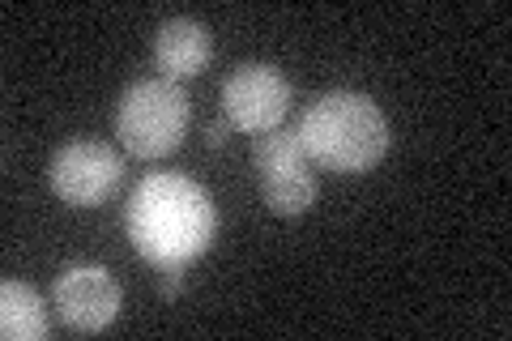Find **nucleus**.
<instances>
[{
    "instance_id": "obj_6",
    "label": "nucleus",
    "mask_w": 512,
    "mask_h": 341,
    "mask_svg": "<svg viewBox=\"0 0 512 341\" xmlns=\"http://www.w3.org/2000/svg\"><path fill=\"white\" fill-rule=\"evenodd\" d=\"M291 107V81L274 64H239L222 86V111L244 133H274Z\"/></svg>"
},
{
    "instance_id": "obj_4",
    "label": "nucleus",
    "mask_w": 512,
    "mask_h": 341,
    "mask_svg": "<svg viewBox=\"0 0 512 341\" xmlns=\"http://www.w3.org/2000/svg\"><path fill=\"white\" fill-rule=\"evenodd\" d=\"M252 171L261 184V201L269 205V214L278 218H299L316 205V171L312 158L303 154V145L295 133H261L252 145Z\"/></svg>"
},
{
    "instance_id": "obj_2",
    "label": "nucleus",
    "mask_w": 512,
    "mask_h": 341,
    "mask_svg": "<svg viewBox=\"0 0 512 341\" xmlns=\"http://www.w3.org/2000/svg\"><path fill=\"white\" fill-rule=\"evenodd\" d=\"M295 137L303 145V154L333 175L372 171L393 145L384 111L367 99V94H355V90L320 94V99L303 111Z\"/></svg>"
},
{
    "instance_id": "obj_7",
    "label": "nucleus",
    "mask_w": 512,
    "mask_h": 341,
    "mask_svg": "<svg viewBox=\"0 0 512 341\" xmlns=\"http://www.w3.org/2000/svg\"><path fill=\"white\" fill-rule=\"evenodd\" d=\"M52 303L60 320L77 333H103L120 316L124 290L103 265H69L52 286Z\"/></svg>"
},
{
    "instance_id": "obj_5",
    "label": "nucleus",
    "mask_w": 512,
    "mask_h": 341,
    "mask_svg": "<svg viewBox=\"0 0 512 341\" xmlns=\"http://www.w3.org/2000/svg\"><path fill=\"white\" fill-rule=\"evenodd\" d=\"M120 180H124V158L120 150H111L103 141L60 145L52 154V167H47V184L73 209H94L111 201L120 192Z\"/></svg>"
},
{
    "instance_id": "obj_1",
    "label": "nucleus",
    "mask_w": 512,
    "mask_h": 341,
    "mask_svg": "<svg viewBox=\"0 0 512 341\" xmlns=\"http://www.w3.org/2000/svg\"><path fill=\"white\" fill-rule=\"evenodd\" d=\"M128 243L154 269H188L214 243L218 209L197 180L158 171L146 175L124 209Z\"/></svg>"
},
{
    "instance_id": "obj_8",
    "label": "nucleus",
    "mask_w": 512,
    "mask_h": 341,
    "mask_svg": "<svg viewBox=\"0 0 512 341\" xmlns=\"http://www.w3.org/2000/svg\"><path fill=\"white\" fill-rule=\"evenodd\" d=\"M214 60V39L210 30L192 18H171L158 26L154 35V64L167 81H188L210 69Z\"/></svg>"
},
{
    "instance_id": "obj_3",
    "label": "nucleus",
    "mask_w": 512,
    "mask_h": 341,
    "mask_svg": "<svg viewBox=\"0 0 512 341\" xmlns=\"http://www.w3.org/2000/svg\"><path fill=\"white\" fill-rule=\"evenodd\" d=\"M188 94L180 81H133L116 103V137L133 158H167L188 133Z\"/></svg>"
},
{
    "instance_id": "obj_9",
    "label": "nucleus",
    "mask_w": 512,
    "mask_h": 341,
    "mask_svg": "<svg viewBox=\"0 0 512 341\" xmlns=\"http://www.w3.org/2000/svg\"><path fill=\"white\" fill-rule=\"evenodd\" d=\"M47 329H52V316H47L35 286L13 282V278L0 286V337L5 341H43Z\"/></svg>"
},
{
    "instance_id": "obj_10",
    "label": "nucleus",
    "mask_w": 512,
    "mask_h": 341,
    "mask_svg": "<svg viewBox=\"0 0 512 341\" xmlns=\"http://www.w3.org/2000/svg\"><path fill=\"white\" fill-rule=\"evenodd\" d=\"M205 141L222 145V141H227V124H210V128H205Z\"/></svg>"
}]
</instances>
